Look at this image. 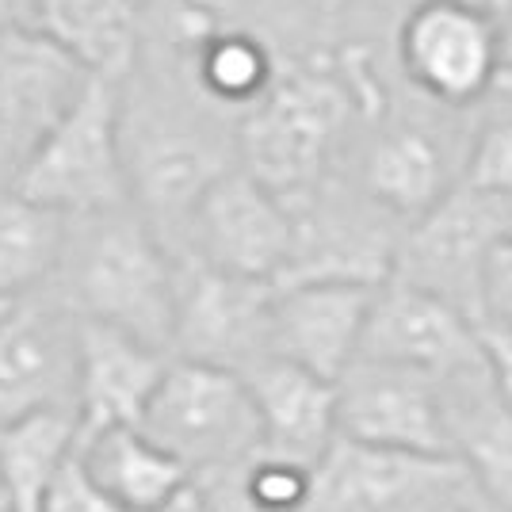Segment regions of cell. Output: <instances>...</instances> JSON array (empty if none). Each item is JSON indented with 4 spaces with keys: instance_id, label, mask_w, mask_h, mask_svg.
I'll return each instance as SVG.
<instances>
[{
    "instance_id": "obj_1",
    "label": "cell",
    "mask_w": 512,
    "mask_h": 512,
    "mask_svg": "<svg viewBox=\"0 0 512 512\" xmlns=\"http://www.w3.org/2000/svg\"><path fill=\"white\" fill-rule=\"evenodd\" d=\"M77 222L81 230L69 234V253L58 272L65 276L62 302L77 318L111 325L172 356L180 268L161 237L130 207Z\"/></svg>"
},
{
    "instance_id": "obj_2",
    "label": "cell",
    "mask_w": 512,
    "mask_h": 512,
    "mask_svg": "<svg viewBox=\"0 0 512 512\" xmlns=\"http://www.w3.org/2000/svg\"><path fill=\"white\" fill-rule=\"evenodd\" d=\"M348 111L352 88L337 73L302 69L283 77L241 123V169L299 211L318 195Z\"/></svg>"
},
{
    "instance_id": "obj_3",
    "label": "cell",
    "mask_w": 512,
    "mask_h": 512,
    "mask_svg": "<svg viewBox=\"0 0 512 512\" xmlns=\"http://www.w3.org/2000/svg\"><path fill=\"white\" fill-rule=\"evenodd\" d=\"M142 432L180 459L192 478L249 467L264 451V428L245 375L192 360L169 363Z\"/></svg>"
},
{
    "instance_id": "obj_4",
    "label": "cell",
    "mask_w": 512,
    "mask_h": 512,
    "mask_svg": "<svg viewBox=\"0 0 512 512\" xmlns=\"http://www.w3.org/2000/svg\"><path fill=\"white\" fill-rule=\"evenodd\" d=\"M8 192L65 218H96L130 207V169L119 134V96L107 81H88L85 96L23 165Z\"/></svg>"
},
{
    "instance_id": "obj_5",
    "label": "cell",
    "mask_w": 512,
    "mask_h": 512,
    "mask_svg": "<svg viewBox=\"0 0 512 512\" xmlns=\"http://www.w3.org/2000/svg\"><path fill=\"white\" fill-rule=\"evenodd\" d=\"M512 237V199L482 195L459 184L398 241L394 276L436 299L459 306L467 318H486V272L493 253Z\"/></svg>"
},
{
    "instance_id": "obj_6",
    "label": "cell",
    "mask_w": 512,
    "mask_h": 512,
    "mask_svg": "<svg viewBox=\"0 0 512 512\" xmlns=\"http://www.w3.org/2000/svg\"><path fill=\"white\" fill-rule=\"evenodd\" d=\"M478 501L467 467L451 455H413L337 440L314 470L310 512H440Z\"/></svg>"
},
{
    "instance_id": "obj_7",
    "label": "cell",
    "mask_w": 512,
    "mask_h": 512,
    "mask_svg": "<svg viewBox=\"0 0 512 512\" xmlns=\"http://www.w3.org/2000/svg\"><path fill=\"white\" fill-rule=\"evenodd\" d=\"M398 58L428 100L467 107L501 85L505 35L486 4L421 0L398 31Z\"/></svg>"
},
{
    "instance_id": "obj_8",
    "label": "cell",
    "mask_w": 512,
    "mask_h": 512,
    "mask_svg": "<svg viewBox=\"0 0 512 512\" xmlns=\"http://www.w3.org/2000/svg\"><path fill=\"white\" fill-rule=\"evenodd\" d=\"M188 226L195 264L253 283H279L287 276L299 237L295 211L245 169L222 172Z\"/></svg>"
},
{
    "instance_id": "obj_9",
    "label": "cell",
    "mask_w": 512,
    "mask_h": 512,
    "mask_svg": "<svg viewBox=\"0 0 512 512\" xmlns=\"http://www.w3.org/2000/svg\"><path fill=\"white\" fill-rule=\"evenodd\" d=\"M81 318L62 299H20L0 321V425L35 413L77 417Z\"/></svg>"
},
{
    "instance_id": "obj_10",
    "label": "cell",
    "mask_w": 512,
    "mask_h": 512,
    "mask_svg": "<svg viewBox=\"0 0 512 512\" xmlns=\"http://www.w3.org/2000/svg\"><path fill=\"white\" fill-rule=\"evenodd\" d=\"M88 77L39 27L0 31V176L8 188L85 96Z\"/></svg>"
},
{
    "instance_id": "obj_11",
    "label": "cell",
    "mask_w": 512,
    "mask_h": 512,
    "mask_svg": "<svg viewBox=\"0 0 512 512\" xmlns=\"http://www.w3.org/2000/svg\"><path fill=\"white\" fill-rule=\"evenodd\" d=\"M272 302L276 283L222 276L195 260L184 264L172 360L211 363L237 375L272 360Z\"/></svg>"
},
{
    "instance_id": "obj_12",
    "label": "cell",
    "mask_w": 512,
    "mask_h": 512,
    "mask_svg": "<svg viewBox=\"0 0 512 512\" xmlns=\"http://www.w3.org/2000/svg\"><path fill=\"white\" fill-rule=\"evenodd\" d=\"M337 398L344 440L413 455H451L444 379L413 367L356 360L337 383Z\"/></svg>"
},
{
    "instance_id": "obj_13",
    "label": "cell",
    "mask_w": 512,
    "mask_h": 512,
    "mask_svg": "<svg viewBox=\"0 0 512 512\" xmlns=\"http://www.w3.org/2000/svg\"><path fill=\"white\" fill-rule=\"evenodd\" d=\"M360 360L394 363L436 379H451L482 367L478 321L421 287L386 279L367 318Z\"/></svg>"
},
{
    "instance_id": "obj_14",
    "label": "cell",
    "mask_w": 512,
    "mask_h": 512,
    "mask_svg": "<svg viewBox=\"0 0 512 512\" xmlns=\"http://www.w3.org/2000/svg\"><path fill=\"white\" fill-rule=\"evenodd\" d=\"M379 287L367 283H283L272 302V352L341 383L360 360Z\"/></svg>"
},
{
    "instance_id": "obj_15",
    "label": "cell",
    "mask_w": 512,
    "mask_h": 512,
    "mask_svg": "<svg viewBox=\"0 0 512 512\" xmlns=\"http://www.w3.org/2000/svg\"><path fill=\"white\" fill-rule=\"evenodd\" d=\"M172 356L111 325L81 318L77 421L81 432L142 428L146 409L165 383Z\"/></svg>"
},
{
    "instance_id": "obj_16",
    "label": "cell",
    "mask_w": 512,
    "mask_h": 512,
    "mask_svg": "<svg viewBox=\"0 0 512 512\" xmlns=\"http://www.w3.org/2000/svg\"><path fill=\"white\" fill-rule=\"evenodd\" d=\"M245 383L264 428V455L318 470L329 448L341 440L337 383L279 356L245 371Z\"/></svg>"
},
{
    "instance_id": "obj_17",
    "label": "cell",
    "mask_w": 512,
    "mask_h": 512,
    "mask_svg": "<svg viewBox=\"0 0 512 512\" xmlns=\"http://www.w3.org/2000/svg\"><path fill=\"white\" fill-rule=\"evenodd\" d=\"M451 455L467 467L482 505L512 509V406L493 390L486 363L444 379Z\"/></svg>"
},
{
    "instance_id": "obj_18",
    "label": "cell",
    "mask_w": 512,
    "mask_h": 512,
    "mask_svg": "<svg viewBox=\"0 0 512 512\" xmlns=\"http://www.w3.org/2000/svg\"><path fill=\"white\" fill-rule=\"evenodd\" d=\"M81 463L92 482L123 512H150L192 482L188 467L172 459L142 428L81 432Z\"/></svg>"
},
{
    "instance_id": "obj_19",
    "label": "cell",
    "mask_w": 512,
    "mask_h": 512,
    "mask_svg": "<svg viewBox=\"0 0 512 512\" xmlns=\"http://www.w3.org/2000/svg\"><path fill=\"white\" fill-rule=\"evenodd\" d=\"M35 27L107 85H119L138 58L134 0H39Z\"/></svg>"
},
{
    "instance_id": "obj_20",
    "label": "cell",
    "mask_w": 512,
    "mask_h": 512,
    "mask_svg": "<svg viewBox=\"0 0 512 512\" xmlns=\"http://www.w3.org/2000/svg\"><path fill=\"white\" fill-rule=\"evenodd\" d=\"M81 421L73 413H35L0 425V493L12 512H43L46 493L77 455Z\"/></svg>"
},
{
    "instance_id": "obj_21",
    "label": "cell",
    "mask_w": 512,
    "mask_h": 512,
    "mask_svg": "<svg viewBox=\"0 0 512 512\" xmlns=\"http://www.w3.org/2000/svg\"><path fill=\"white\" fill-rule=\"evenodd\" d=\"M367 192L383 211L417 222L451 192L444 150L421 127H398L375 142L367 157Z\"/></svg>"
},
{
    "instance_id": "obj_22",
    "label": "cell",
    "mask_w": 512,
    "mask_h": 512,
    "mask_svg": "<svg viewBox=\"0 0 512 512\" xmlns=\"http://www.w3.org/2000/svg\"><path fill=\"white\" fill-rule=\"evenodd\" d=\"M69 222L16 192L0 195V299H31L62 272Z\"/></svg>"
},
{
    "instance_id": "obj_23",
    "label": "cell",
    "mask_w": 512,
    "mask_h": 512,
    "mask_svg": "<svg viewBox=\"0 0 512 512\" xmlns=\"http://www.w3.org/2000/svg\"><path fill=\"white\" fill-rule=\"evenodd\" d=\"M222 172H230V165H222V157L207 142L161 138L146 150L138 172H130V188L142 195V203L153 214L192 218L199 199L207 195V188Z\"/></svg>"
},
{
    "instance_id": "obj_24",
    "label": "cell",
    "mask_w": 512,
    "mask_h": 512,
    "mask_svg": "<svg viewBox=\"0 0 512 512\" xmlns=\"http://www.w3.org/2000/svg\"><path fill=\"white\" fill-rule=\"evenodd\" d=\"M195 54V73L199 85L207 88V96L222 104H260L272 92V58L264 43H256L253 35L226 31V35H207L199 39Z\"/></svg>"
},
{
    "instance_id": "obj_25",
    "label": "cell",
    "mask_w": 512,
    "mask_h": 512,
    "mask_svg": "<svg viewBox=\"0 0 512 512\" xmlns=\"http://www.w3.org/2000/svg\"><path fill=\"white\" fill-rule=\"evenodd\" d=\"M237 478L260 512H310L314 505V467L260 451L249 467L237 470Z\"/></svg>"
},
{
    "instance_id": "obj_26",
    "label": "cell",
    "mask_w": 512,
    "mask_h": 512,
    "mask_svg": "<svg viewBox=\"0 0 512 512\" xmlns=\"http://www.w3.org/2000/svg\"><path fill=\"white\" fill-rule=\"evenodd\" d=\"M463 184L482 195L512 199V115H501L482 127L467 157Z\"/></svg>"
},
{
    "instance_id": "obj_27",
    "label": "cell",
    "mask_w": 512,
    "mask_h": 512,
    "mask_svg": "<svg viewBox=\"0 0 512 512\" xmlns=\"http://www.w3.org/2000/svg\"><path fill=\"white\" fill-rule=\"evenodd\" d=\"M77 448H81V444H77ZM43 512H123V509L92 482V474H88L85 463H81V451H77V455L65 463L62 474H58V482L50 486V493H46Z\"/></svg>"
},
{
    "instance_id": "obj_28",
    "label": "cell",
    "mask_w": 512,
    "mask_h": 512,
    "mask_svg": "<svg viewBox=\"0 0 512 512\" xmlns=\"http://www.w3.org/2000/svg\"><path fill=\"white\" fill-rule=\"evenodd\" d=\"M478 344H482V363H486L493 390L501 394L505 406H512V329L501 321L482 318L478 321Z\"/></svg>"
},
{
    "instance_id": "obj_29",
    "label": "cell",
    "mask_w": 512,
    "mask_h": 512,
    "mask_svg": "<svg viewBox=\"0 0 512 512\" xmlns=\"http://www.w3.org/2000/svg\"><path fill=\"white\" fill-rule=\"evenodd\" d=\"M486 318L512 329V237L493 253L486 272Z\"/></svg>"
},
{
    "instance_id": "obj_30",
    "label": "cell",
    "mask_w": 512,
    "mask_h": 512,
    "mask_svg": "<svg viewBox=\"0 0 512 512\" xmlns=\"http://www.w3.org/2000/svg\"><path fill=\"white\" fill-rule=\"evenodd\" d=\"M207 497H211V512H260L245 497L241 490V478H237V470H226V474H211V478H195Z\"/></svg>"
},
{
    "instance_id": "obj_31",
    "label": "cell",
    "mask_w": 512,
    "mask_h": 512,
    "mask_svg": "<svg viewBox=\"0 0 512 512\" xmlns=\"http://www.w3.org/2000/svg\"><path fill=\"white\" fill-rule=\"evenodd\" d=\"M150 512H211V497H207V490L192 478L188 486H180L169 501H161V505Z\"/></svg>"
},
{
    "instance_id": "obj_32",
    "label": "cell",
    "mask_w": 512,
    "mask_h": 512,
    "mask_svg": "<svg viewBox=\"0 0 512 512\" xmlns=\"http://www.w3.org/2000/svg\"><path fill=\"white\" fill-rule=\"evenodd\" d=\"M39 23V0H0V31L35 27Z\"/></svg>"
},
{
    "instance_id": "obj_33",
    "label": "cell",
    "mask_w": 512,
    "mask_h": 512,
    "mask_svg": "<svg viewBox=\"0 0 512 512\" xmlns=\"http://www.w3.org/2000/svg\"><path fill=\"white\" fill-rule=\"evenodd\" d=\"M486 8H490L497 20H501L505 12H512V0H486Z\"/></svg>"
},
{
    "instance_id": "obj_34",
    "label": "cell",
    "mask_w": 512,
    "mask_h": 512,
    "mask_svg": "<svg viewBox=\"0 0 512 512\" xmlns=\"http://www.w3.org/2000/svg\"><path fill=\"white\" fill-rule=\"evenodd\" d=\"M478 509V501H470V505H451V509H440V512H474Z\"/></svg>"
},
{
    "instance_id": "obj_35",
    "label": "cell",
    "mask_w": 512,
    "mask_h": 512,
    "mask_svg": "<svg viewBox=\"0 0 512 512\" xmlns=\"http://www.w3.org/2000/svg\"><path fill=\"white\" fill-rule=\"evenodd\" d=\"M474 512H512V509H493V505H482V501H478V509Z\"/></svg>"
},
{
    "instance_id": "obj_36",
    "label": "cell",
    "mask_w": 512,
    "mask_h": 512,
    "mask_svg": "<svg viewBox=\"0 0 512 512\" xmlns=\"http://www.w3.org/2000/svg\"><path fill=\"white\" fill-rule=\"evenodd\" d=\"M0 512H12V509H8V505H0Z\"/></svg>"
},
{
    "instance_id": "obj_37",
    "label": "cell",
    "mask_w": 512,
    "mask_h": 512,
    "mask_svg": "<svg viewBox=\"0 0 512 512\" xmlns=\"http://www.w3.org/2000/svg\"><path fill=\"white\" fill-rule=\"evenodd\" d=\"M0 505H8V501H4V493H0Z\"/></svg>"
},
{
    "instance_id": "obj_38",
    "label": "cell",
    "mask_w": 512,
    "mask_h": 512,
    "mask_svg": "<svg viewBox=\"0 0 512 512\" xmlns=\"http://www.w3.org/2000/svg\"><path fill=\"white\" fill-rule=\"evenodd\" d=\"M509 16H512V12H509Z\"/></svg>"
}]
</instances>
